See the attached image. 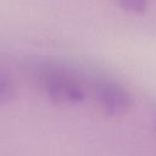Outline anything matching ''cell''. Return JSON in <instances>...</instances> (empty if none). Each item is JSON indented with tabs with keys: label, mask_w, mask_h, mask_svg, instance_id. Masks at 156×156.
<instances>
[{
	"label": "cell",
	"mask_w": 156,
	"mask_h": 156,
	"mask_svg": "<svg viewBox=\"0 0 156 156\" xmlns=\"http://www.w3.org/2000/svg\"><path fill=\"white\" fill-rule=\"evenodd\" d=\"M29 73L44 94L55 102L78 104L85 98L77 74L61 63L37 60L29 65Z\"/></svg>",
	"instance_id": "cell-1"
},
{
	"label": "cell",
	"mask_w": 156,
	"mask_h": 156,
	"mask_svg": "<svg viewBox=\"0 0 156 156\" xmlns=\"http://www.w3.org/2000/svg\"><path fill=\"white\" fill-rule=\"evenodd\" d=\"M94 94L100 106L110 116H123L132 106L130 94L113 80H98L94 87Z\"/></svg>",
	"instance_id": "cell-2"
},
{
	"label": "cell",
	"mask_w": 156,
	"mask_h": 156,
	"mask_svg": "<svg viewBox=\"0 0 156 156\" xmlns=\"http://www.w3.org/2000/svg\"><path fill=\"white\" fill-rule=\"evenodd\" d=\"M16 91L15 82L9 71L0 62V104L10 101Z\"/></svg>",
	"instance_id": "cell-3"
},
{
	"label": "cell",
	"mask_w": 156,
	"mask_h": 156,
	"mask_svg": "<svg viewBox=\"0 0 156 156\" xmlns=\"http://www.w3.org/2000/svg\"><path fill=\"white\" fill-rule=\"evenodd\" d=\"M119 5L130 12L143 13L147 7V0H117Z\"/></svg>",
	"instance_id": "cell-4"
}]
</instances>
